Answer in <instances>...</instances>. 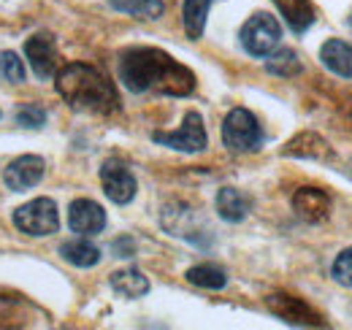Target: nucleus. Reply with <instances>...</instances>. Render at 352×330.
Returning a JSON list of instances; mask_svg holds the SVG:
<instances>
[{
    "label": "nucleus",
    "mask_w": 352,
    "mask_h": 330,
    "mask_svg": "<svg viewBox=\"0 0 352 330\" xmlns=\"http://www.w3.org/2000/svg\"><path fill=\"white\" fill-rule=\"evenodd\" d=\"M320 60L331 74H336L342 79H352V46L347 41L328 38L320 49Z\"/></svg>",
    "instance_id": "nucleus-14"
},
{
    "label": "nucleus",
    "mask_w": 352,
    "mask_h": 330,
    "mask_svg": "<svg viewBox=\"0 0 352 330\" xmlns=\"http://www.w3.org/2000/svg\"><path fill=\"white\" fill-rule=\"evenodd\" d=\"M250 208H252V201L241 190H236V187H222L220 192H217V214H220L225 222H241V219H247Z\"/></svg>",
    "instance_id": "nucleus-15"
},
{
    "label": "nucleus",
    "mask_w": 352,
    "mask_h": 330,
    "mask_svg": "<svg viewBox=\"0 0 352 330\" xmlns=\"http://www.w3.org/2000/svg\"><path fill=\"white\" fill-rule=\"evenodd\" d=\"M68 225L79 236H95L106 228V211L89 198H79L68 208Z\"/></svg>",
    "instance_id": "nucleus-11"
},
{
    "label": "nucleus",
    "mask_w": 352,
    "mask_h": 330,
    "mask_svg": "<svg viewBox=\"0 0 352 330\" xmlns=\"http://www.w3.org/2000/svg\"><path fill=\"white\" fill-rule=\"evenodd\" d=\"M44 170H46L44 157H38V155H22L14 163H8L6 173H3V182H6L8 190L25 192V190L36 187L44 179Z\"/></svg>",
    "instance_id": "nucleus-9"
},
{
    "label": "nucleus",
    "mask_w": 352,
    "mask_h": 330,
    "mask_svg": "<svg viewBox=\"0 0 352 330\" xmlns=\"http://www.w3.org/2000/svg\"><path fill=\"white\" fill-rule=\"evenodd\" d=\"M111 249H114V254H117V257H133V254H135V244H133L131 236L117 239V241L111 244Z\"/></svg>",
    "instance_id": "nucleus-26"
},
{
    "label": "nucleus",
    "mask_w": 352,
    "mask_h": 330,
    "mask_svg": "<svg viewBox=\"0 0 352 330\" xmlns=\"http://www.w3.org/2000/svg\"><path fill=\"white\" fill-rule=\"evenodd\" d=\"M152 141L160 144V146H171L176 152H204L206 149V127L198 111H187L184 114V122L179 130H157L152 133Z\"/></svg>",
    "instance_id": "nucleus-6"
},
{
    "label": "nucleus",
    "mask_w": 352,
    "mask_h": 330,
    "mask_svg": "<svg viewBox=\"0 0 352 330\" xmlns=\"http://www.w3.org/2000/svg\"><path fill=\"white\" fill-rule=\"evenodd\" d=\"M111 287L125 298H141V295L149 292V279L135 268H125V271L111 274Z\"/></svg>",
    "instance_id": "nucleus-19"
},
{
    "label": "nucleus",
    "mask_w": 352,
    "mask_h": 330,
    "mask_svg": "<svg viewBox=\"0 0 352 330\" xmlns=\"http://www.w3.org/2000/svg\"><path fill=\"white\" fill-rule=\"evenodd\" d=\"M120 82L131 92H160L184 98L195 89V74L155 46H133L120 57Z\"/></svg>",
    "instance_id": "nucleus-1"
},
{
    "label": "nucleus",
    "mask_w": 352,
    "mask_h": 330,
    "mask_svg": "<svg viewBox=\"0 0 352 330\" xmlns=\"http://www.w3.org/2000/svg\"><path fill=\"white\" fill-rule=\"evenodd\" d=\"M265 306H268L279 320H285V322H290V325H307V328H322V325H325L322 317H320L309 303H304V300L296 298V295H287V292H274V295H268V298H265Z\"/></svg>",
    "instance_id": "nucleus-8"
},
{
    "label": "nucleus",
    "mask_w": 352,
    "mask_h": 330,
    "mask_svg": "<svg viewBox=\"0 0 352 330\" xmlns=\"http://www.w3.org/2000/svg\"><path fill=\"white\" fill-rule=\"evenodd\" d=\"M16 124L38 130V127H44L46 124V111L41 109V106H36V103H28V106H22V109L16 111Z\"/></svg>",
    "instance_id": "nucleus-25"
},
{
    "label": "nucleus",
    "mask_w": 352,
    "mask_h": 330,
    "mask_svg": "<svg viewBox=\"0 0 352 330\" xmlns=\"http://www.w3.org/2000/svg\"><path fill=\"white\" fill-rule=\"evenodd\" d=\"M293 211H296L304 222L317 225V222L328 219V214H331V198H328L322 190H317V187H301V190L293 195Z\"/></svg>",
    "instance_id": "nucleus-12"
},
{
    "label": "nucleus",
    "mask_w": 352,
    "mask_h": 330,
    "mask_svg": "<svg viewBox=\"0 0 352 330\" xmlns=\"http://www.w3.org/2000/svg\"><path fill=\"white\" fill-rule=\"evenodd\" d=\"M214 0H184L182 6V22H184V33L187 38L198 41L206 30V16H209V8H212Z\"/></svg>",
    "instance_id": "nucleus-17"
},
{
    "label": "nucleus",
    "mask_w": 352,
    "mask_h": 330,
    "mask_svg": "<svg viewBox=\"0 0 352 330\" xmlns=\"http://www.w3.org/2000/svg\"><path fill=\"white\" fill-rule=\"evenodd\" d=\"M350 28H352V16H350Z\"/></svg>",
    "instance_id": "nucleus-27"
},
{
    "label": "nucleus",
    "mask_w": 352,
    "mask_h": 330,
    "mask_svg": "<svg viewBox=\"0 0 352 330\" xmlns=\"http://www.w3.org/2000/svg\"><path fill=\"white\" fill-rule=\"evenodd\" d=\"M287 157H307V160H333V149L325 138H320L317 133H298L293 141H287V146L282 149Z\"/></svg>",
    "instance_id": "nucleus-13"
},
{
    "label": "nucleus",
    "mask_w": 352,
    "mask_h": 330,
    "mask_svg": "<svg viewBox=\"0 0 352 330\" xmlns=\"http://www.w3.org/2000/svg\"><path fill=\"white\" fill-rule=\"evenodd\" d=\"M100 184H103V192L111 204L117 206H125L135 198V176L131 173V168L120 160H106L100 168Z\"/></svg>",
    "instance_id": "nucleus-7"
},
{
    "label": "nucleus",
    "mask_w": 352,
    "mask_h": 330,
    "mask_svg": "<svg viewBox=\"0 0 352 330\" xmlns=\"http://www.w3.org/2000/svg\"><path fill=\"white\" fill-rule=\"evenodd\" d=\"M239 38H241V46H244L252 57H268V54L276 49L279 38H282V28H279V22H276L271 14L258 11L255 16H250V19L244 22Z\"/></svg>",
    "instance_id": "nucleus-4"
},
{
    "label": "nucleus",
    "mask_w": 352,
    "mask_h": 330,
    "mask_svg": "<svg viewBox=\"0 0 352 330\" xmlns=\"http://www.w3.org/2000/svg\"><path fill=\"white\" fill-rule=\"evenodd\" d=\"M109 6L122 11V14H131L135 19H149V22L160 19L166 11L163 0H109Z\"/></svg>",
    "instance_id": "nucleus-20"
},
{
    "label": "nucleus",
    "mask_w": 352,
    "mask_h": 330,
    "mask_svg": "<svg viewBox=\"0 0 352 330\" xmlns=\"http://www.w3.org/2000/svg\"><path fill=\"white\" fill-rule=\"evenodd\" d=\"M25 54L30 60V68L38 79H52L57 76V46H54V38L46 36V33H38L33 38L25 41Z\"/></svg>",
    "instance_id": "nucleus-10"
},
{
    "label": "nucleus",
    "mask_w": 352,
    "mask_h": 330,
    "mask_svg": "<svg viewBox=\"0 0 352 330\" xmlns=\"http://www.w3.org/2000/svg\"><path fill=\"white\" fill-rule=\"evenodd\" d=\"M265 71L274 74V76H285L287 79V76L301 74V60H298V54L293 49H274L268 54V60H265Z\"/></svg>",
    "instance_id": "nucleus-22"
},
{
    "label": "nucleus",
    "mask_w": 352,
    "mask_h": 330,
    "mask_svg": "<svg viewBox=\"0 0 352 330\" xmlns=\"http://www.w3.org/2000/svg\"><path fill=\"white\" fill-rule=\"evenodd\" d=\"M222 144L230 152H258L263 146V130L255 120L252 111L247 109H233L228 111L222 122Z\"/></svg>",
    "instance_id": "nucleus-3"
},
{
    "label": "nucleus",
    "mask_w": 352,
    "mask_h": 330,
    "mask_svg": "<svg viewBox=\"0 0 352 330\" xmlns=\"http://www.w3.org/2000/svg\"><path fill=\"white\" fill-rule=\"evenodd\" d=\"M60 98L76 109V111H87V114H114L120 111V95L111 79L92 68L87 63H68L57 71L54 76Z\"/></svg>",
    "instance_id": "nucleus-2"
},
{
    "label": "nucleus",
    "mask_w": 352,
    "mask_h": 330,
    "mask_svg": "<svg viewBox=\"0 0 352 330\" xmlns=\"http://www.w3.org/2000/svg\"><path fill=\"white\" fill-rule=\"evenodd\" d=\"M331 274L342 287H352V249L339 252V257L331 265Z\"/></svg>",
    "instance_id": "nucleus-24"
},
{
    "label": "nucleus",
    "mask_w": 352,
    "mask_h": 330,
    "mask_svg": "<svg viewBox=\"0 0 352 330\" xmlns=\"http://www.w3.org/2000/svg\"><path fill=\"white\" fill-rule=\"evenodd\" d=\"M293 33H304L314 25V8L309 0H274Z\"/></svg>",
    "instance_id": "nucleus-16"
},
{
    "label": "nucleus",
    "mask_w": 352,
    "mask_h": 330,
    "mask_svg": "<svg viewBox=\"0 0 352 330\" xmlns=\"http://www.w3.org/2000/svg\"><path fill=\"white\" fill-rule=\"evenodd\" d=\"M187 282L195 285V287L204 289H222L228 285V276L220 265H212V263H204V265H192L187 274Z\"/></svg>",
    "instance_id": "nucleus-21"
},
{
    "label": "nucleus",
    "mask_w": 352,
    "mask_h": 330,
    "mask_svg": "<svg viewBox=\"0 0 352 330\" xmlns=\"http://www.w3.org/2000/svg\"><path fill=\"white\" fill-rule=\"evenodd\" d=\"M14 225H16L22 233L36 236V239L57 233V228H60V217H57L54 201H52V198H36V201L19 206L16 211H14Z\"/></svg>",
    "instance_id": "nucleus-5"
},
{
    "label": "nucleus",
    "mask_w": 352,
    "mask_h": 330,
    "mask_svg": "<svg viewBox=\"0 0 352 330\" xmlns=\"http://www.w3.org/2000/svg\"><path fill=\"white\" fill-rule=\"evenodd\" d=\"M60 254H63L65 263H71L76 268H92L100 260V249L95 247L92 241H87V239H71V241H65L60 247Z\"/></svg>",
    "instance_id": "nucleus-18"
},
{
    "label": "nucleus",
    "mask_w": 352,
    "mask_h": 330,
    "mask_svg": "<svg viewBox=\"0 0 352 330\" xmlns=\"http://www.w3.org/2000/svg\"><path fill=\"white\" fill-rule=\"evenodd\" d=\"M0 74L11 84H22L25 82V63L14 52H3L0 54Z\"/></svg>",
    "instance_id": "nucleus-23"
}]
</instances>
